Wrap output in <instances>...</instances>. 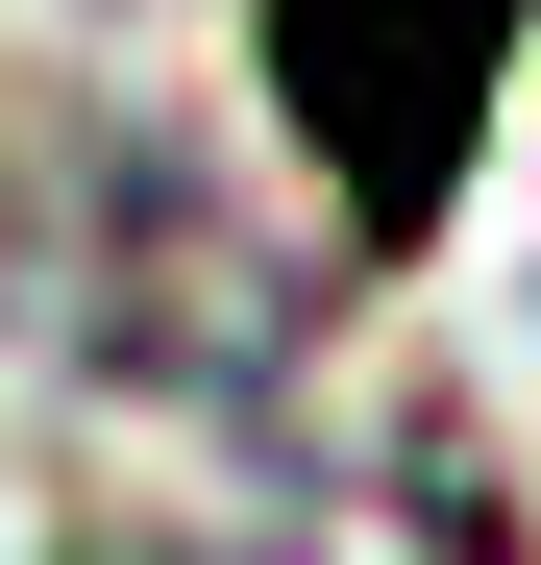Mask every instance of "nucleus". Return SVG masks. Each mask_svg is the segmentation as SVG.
Listing matches in <instances>:
<instances>
[{"label":"nucleus","mask_w":541,"mask_h":565,"mask_svg":"<svg viewBox=\"0 0 541 565\" xmlns=\"http://www.w3.org/2000/svg\"><path fill=\"white\" fill-rule=\"evenodd\" d=\"M492 50H517V0H270V99L320 124V172H344L370 246H418V198L468 172Z\"/></svg>","instance_id":"obj_1"}]
</instances>
